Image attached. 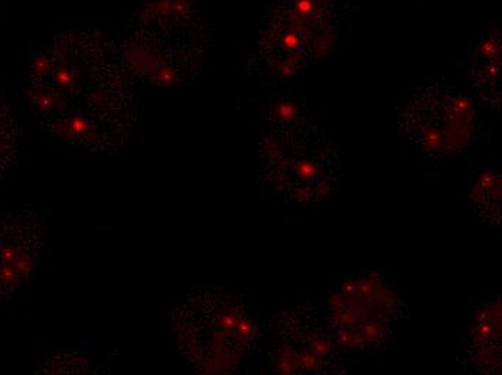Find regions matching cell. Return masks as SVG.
<instances>
[{
	"label": "cell",
	"instance_id": "6da1fadb",
	"mask_svg": "<svg viewBox=\"0 0 502 375\" xmlns=\"http://www.w3.org/2000/svg\"><path fill=\"white\" fill-rule=\"evenodd\" d=\"M400 118L407 139L437 157L469 147L483 127L480 113L466 87L424 86Z\"/></svg>",
	"mask_w": 502,
	"mask_h": 375
},
{
	"label": "cell",
	"instance_id": "7a4b0ae2",
	"mask_svg": "<svg viewBox=\"0 0 502 375\" xmlns=\"http://www.w3.org/2000/svg\"><path fill=\"white\" fill-rule=\"evenodd\" d=\"M333 0H287L263 35L277 46L279 55L270 62L280 81L296 78L315 58H321L335 41Z\"/></svg>",
	"mask_w": 502,
	"mask_h": 375
},
{
	"label": "cell",
	"instance_id": "3957f363",
	"mask_svg": "<svg viewBox=\"0 0 502 375\" xmlns=\"http://www.w3.org/2000/svg\"><path fill=\"white\" fill-rule=\"evenodd\" d=\"M471 80L480 98L489 106L500 104L501 38L500 30L492 29L480 35L471 51Z\"/></svg>",
	"mask_w": 502,
	"mask_h": 375
},
{
	"label": "cell",
	"instance_id": "277c9868",
	"mask_svg": "<svg viewBox=\"0 0 502 375\" xmlns=\"http://www.w3.org/2000/svg\"><path fill=\"white\" fill-rule=\"evenodd\" d=\"M29 68H30V77L36 81H42L45 78L51 77L55 68V58L46 49L32 48L29 51Z\"/></svg>",
	"mask_w": 502,
	"mask_h": 375
},
{
	"label": "cell",
	"instance_id": "5b68a950",
	"mask_svg": "<svg viewBox=\"0 0 502 375\" xmlns=\"http://www.w3.org/2000/svg\"><path fill=\"white\" fill-rule=\"evenodd\" d=\"M49 78H51V81L55 86H58V87H61V88L64 89H68V91H72V89L77 88V86H78L80 75L75 71V68H71V66L65 65V64H61V65H55Z\"/></svg>",
	"mask_w": 502,
	"mask_h": 375
},
{
	"label": "cell",
	"instance_id": "8992f818",
	"mask_svg": "<svg viewBox=\"0 0 502 375\" xmlns=\"http://www.w3.org/2000/svg\"><path fill=\"white\" fill-rule=\"evenodd\" d=\"M61 129L64 132L62 136H65V137H83V136H87V134L92 132L94 126L84 115L77 114L72 118L65 120L61 124Z\"/></svg>",
	"mask_w": 502,
	"mask_h": 375
},
{
	"label": "cell",
	"instance_id": "52a82bcc",
	"mask_svg": "<svg viewBox=\"0 0 502 375\" xmlns=\"http://www.w3.org/2000/svg\"><path fill=\"white\" fill-rule=\"evenodd\" d=\"M0 104H1V88H0Z\"/></svg>",
	"mask_w": 502,
	"mask_h": 375
}]
</instances>
